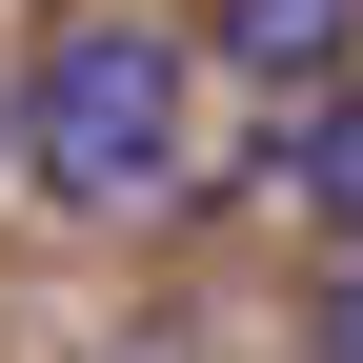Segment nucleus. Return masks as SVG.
<instances>
[{
    "label": "nucleus",
    "instance_id": "1",
    "mask_svg": "<svg viewBox=\"0 0 363 363\" xmlns=\"http://www.w3.org/2000/svg\"><path fill=\"white\" fill-rule=\"evenodd\" d=\"M182 121H202V61H182L162 21H61L21 61V162H40V202L61 222H121V202H162L182 182Z\"/></svg>",
    "mask_w": 363,
    "mask_h": 363
},
{
    "label": "nucleus",
    "instance_id": "2",
    "mask_svg": "<svg viewBox=\"0 0 363 363\" xmlns=\"http://www.w3.org/2000/svg\"><path fill=\"white\" fill-rule=\"evenodd\" d=\"M343 40H363V0H222V81H262L303 121L343 101Z\"/></svg>",
    "mask_w": 363,
    "mask_h": 363
}]
</instances>
